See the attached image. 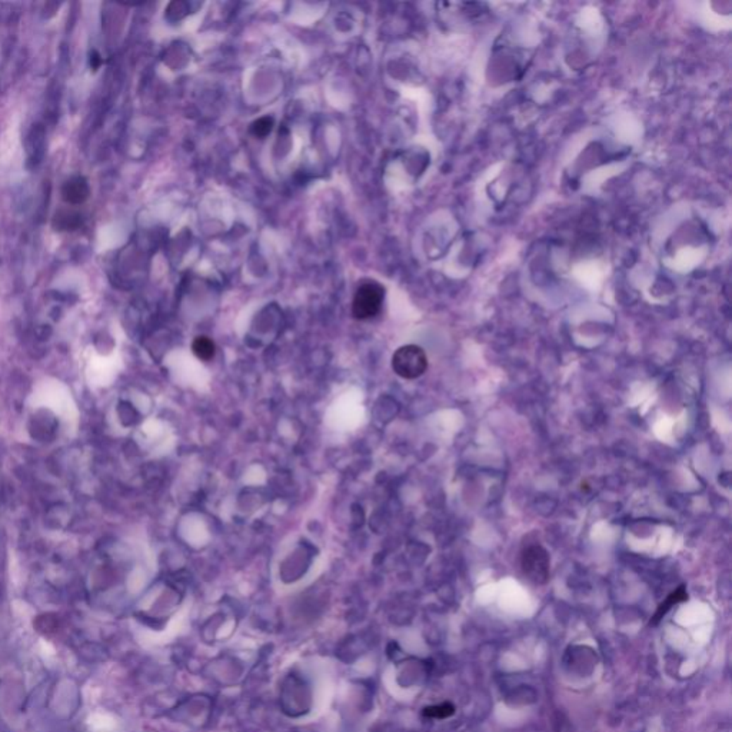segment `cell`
I'll use <instances>...</instances> for the list:
<instances>
[{
    "mask_svg": "<svg viewBox=\"0 0 732 732\" xmlns=\"http://www.w3.org/2000/svg\"><path fill=\"white\" fill-rule=\"evenodd\" d=\"M394 372L404 379H416L428 369L425 351L416 345H405L397 349L392 356Z\"/></svg>",
    "mask_w": 732,
    "mask_h": 732,
    "instance_id": "1",
    "label": "cell"
},
{
    "mask_svg": "<svg viewBox=\"0 0 732 732\" xmlns=\"http://www.w3.org/2000/svg\"><path fill=\"white\" fill-rule=\"evenodd\" d=\"M523 575L535 585H544L550 579V554L541 545H531L521 555Z\"/></svg>",
    "mask_w": 732,
    "mask_h": 732,
    "instance_id": "2",
    "label": "cell"
},
{
    "mask_svg": "<svg viewBox=\"0 0 732 732\" xmlns=\"http://www.w3.org/2000/svg\"><path fill=\"white\" fill-rule=\"evenodd\" d=\"M385 297V289L382 285L376 282H365L362 283L354 298L352 314L356 319H369L373 318L382 308Z\"/></svg>",
    "mask_w": 732,
    "mask_h": 732,
    "instance_id": "3",
    "label": "cell"
},
{
    "mask_svg": "<svg viewBox=\"0 0 732 732\" xmlns=\"http://www.w3.org/2000/svg\"><path fill=\"white\" fill-rule=\"evenodd\" d=\"M90 194V189L87 182L83 178H73L68 180L62 189V197L66 204L80 205L83 204Z\"/></svg>",
    "mask_w": 732,
    "mask_h": 732,
    "instance_id": "4",
    "label": "cell"
},
{
    "mask_svg": "<svg viewBox=\"0 0 732 732\" xmlns=\"http://www.w3.org/2000/svg\"><path fill=\"white\" fill-rule=\"evenodd\" d=\"M688 600V594H687V588L686 585H681V587H678L675 591H672L666 598L665 601H662L659 604V607L657 608L654 616L651 618V625H657L675 605L681 604V602H686Z\"/></svg>",
    "mask_w": 732,
    "mask_h": 732,
    "instance_id": "5",
    "label": "cell"
},
{
    "mask_svg": "<svg viewBox=\"0 0 732 732\" xmlns=\"http://www.w3.org/2000/svg\"><path fill=\"white\" fill-rule=\"evenodd\" d=\"M192 351H193L194 356H197L198 359H201L204 362H209L215 356L216 347L213 344V340L209 339L208 336H198L197 339L193 340Z\"/></svg>",
    "mask_w": 732,
    "mask_h": 732,
    "instance_id": "6",
    "label": "cell"
},
{
    "mask_svg": "<svg viewBox=\"0 0 732 732\" xmlns=\"http://www.w3.org/2000/svg\"><path fill=\"white\" fill-rule=\"evenodd\" d=\"M454 712H455V707L451 702H444V704H439V705L426 707L423 709V715L428 717V718H433V719L449 718L451 715H454Z\"/></svg>",
    "mask_w": 732,
    "mask_h": 732,
    "instance_id": "7",
    "label": "cell"
},
{
    "mask_svg": "<svg viewBox=\"0 0 732 732\" xmlns=\"http://www.w3.org/2000/svg\"><path fill=\"white\" fill-rule=\"evenodd\" d=\"M272 128H273V119L269 118V116H263V118H259L258 120H255V122L252 123L251 130H252V133H254L256 137L263 139L265 136H268V135L271 133Z\"/></svg>",
    "mask_w": 732,
    "mask_h": 732,
    "instance_id": "8",
    "label": "cell"
},
{
    "mask_svg": "<svg viewBox=\"0 0 732 732\" xmlns=\"http://www.w3.org/2000/svg\"><path fill=\"white\" fill-rule=\"evenodd\" d=\"M56 222H58V228H61V230H69V229H73L77 226V215H75L72 212H62V213L56 215Z\"/></svg>",
    "mask_w": 732,
    "mask_h": 732,
    "instance_id": "9",
    "label": "cell"
}]
</instances>
